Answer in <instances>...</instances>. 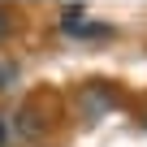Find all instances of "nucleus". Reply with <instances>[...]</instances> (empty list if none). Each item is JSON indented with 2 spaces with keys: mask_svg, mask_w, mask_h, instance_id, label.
Here are the masks:
<instances>
[{
  "mask_svg": "<svg viewBox=\"0 0 147 147\" xmlns=\"http://www.w3.org/2000/svg\"><path fill=\"white\" fill-rule=\"evenodd\" d=\"M9 82V65H0V87H5Z\"/></svg>",
  "mask_w": 147,
  "mask_h": 147,
  "instance_id": "6",
  "label": "nucleus"
},
{
  "mask_svg": "<svg viewBox=\"0 0 147 147\" xmlns=\"http://www.w3.org/2000/svg\"><path fill=\"white\" fill-rule=\"evenodd\" d=\"M18 130H22L26 138H35V134H39V121H35V113H18Z\"/></svg>",
  "mask_w": 147,
  "mask_h": 147,
  "instance_id": "3",
  "label": "nucleus"
},
{
  "mask_svg": "<svg viewBox=\"0 0 147 147\" xmlns=\"http://www.w3.org/2000/svg\"><path fill=\"white\" fill-rule=\"evenodd\" d=\"M5 134H9V113H0V147H5Z\"/></svg>",
  "mask_w": 147,
  "mask_h": 147,
  "instance_id": "5",
  "label": "nucleus"
},
{
  "mask_svg": "<svg viewBox=\"0 0 147 147\" xmlns=\"http://www.w3.org/2000/svg\"><path fill=\"white\" fill-rule=\"evenodd\" d=\"M82 13H87L82 5H65V9H61V26H65V30H74V26L82 22Z\"/></svg>",
  "mask_w": 147,
  "mask_h": 147,
  "instance_id": "2",
  "label": "nucleus"
},
{
  "mask_svg": "<svg viewBox=\"0 0 147 147\" xmlns=\"http://www.w3.org/2000/svg\"><path fill=\"white\" fill-rule=\"evenodd\" d=\"M9 26H13V18H9V9H0V39H9Z\"/></svg>",
  "mask_w": 147,
  "mask_h": 147,
  "instance_id": "4",
  "label": "nucleus"
},
{
  "mask_svg": "<svg viewBox=\"0 0 147 147\" xmlns=\"http://www.w3.org/2000/svg\"><path fill=\"white\" fill-rule=\"evenodd\" d=\"M82 100H87V108H91V117H100V113H104V108L113 104V91L95 82V87H87V95H82Z\"/></svg>",
  "mask_w": 147,
  "mask_h": 147,
  "instance_id": "1",
  "label": "nucleus"
}]
</instances>
